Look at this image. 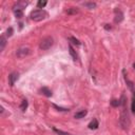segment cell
I'll return each instance as SVG.
<instances>
[{"mask_svg":"<svg viewBox=\"0 0 135 135\" xmlns=\"http://www.w3.org/2000/svg\"><path fill=\"white\" fill-rule=\"evenodd\" d=\"M120 106H121V110H120V116H119V125L121 127V129L127 131L130 128L131 119H130L129 111H128V108H127V99L125 95H123L120 98Z\"/></svg>","mask_w":135,"mask_h":135,"instance_id":"1","label":"cell"},{"mask_svg":"<svg viewBox=\"0 0 135 135\" xmlns=\"http://www.w3.org/2000/svg\"><path fill=\"white\" fill-rule=\"evenodd\" d=\"M82 5L86 6V8L89 9V10H93V9L96 8V3L95 2H83Z\"/></svg>","mask_w":135,"mask_h":135,"instance_id":"12","label":"cell"},{"mask_svg":"<svg viewBox=\"0 0 135 135\" xmlns=\"http://www.w3.org/2000/svg\"><path fill=\"white\" fill-rule=\"evenodd\" d=\"M27 5H28V2H25V1H19V2H17V4H15L14 11H22Z\"/></svg>","mask_w":135,"mask_h":135,"instance_id":"7","label":"cell"},{"mask_svg":"<svg viewBox=\"0 0 135 135\" xmlns=\"http://www.w3.org/2000/svg\"><path fill=\"white\" fill-rule=\"evenodd\" d=\"M132 111L135 113V92H133V101H132Z\"/></svg>","mask_w":135,"mask_h":135,"instance_id":"21","label":"cell"},{"mask_svg":"<svg viewBox=\"0 0 135 135\" xmlns=\"http://www.w3.org/2000/svg\"><path fill=\"white\" fill-rule=\"evenodd\" d=\"M18 77H19V74H18L17 72L12 73V74L9 76V80H10V85H11V86H14V85H15V82L17 81Z\"/></svg>","mask_w":135,"mask_h":135,"instance_id":"6","label":"cell"},{"mask_svg":"<svg viewBox=\"0 0 135 135\" xmlns=\"http://www.w3.org/2000/svg\"><path fill=\"white\" fill-rule=\"evenodd\" d=\"M124 20V14H123V12H121L120 10L116 9L115 10V19H114V21L116 22V23H119Z\"/></svg>","mask_w":135,"mask_h":135,"instance_id":"5","label":"cell"},{"mask_svg":"<svg viewBox=\"0 0 135 135\" xmlns=\"http://www.w3.org/2000/svg\"><path fill=\"white\" fill-rule=\"evenodd\" d=\"M53 107H54L55 109H57V110H58V111H63V112H67V111H69V109L61 108V107H58V106H56V105H53Z\"/></svg>","mask_w":135,"mask_h":135,"instance_id":"19","label":"cell"},{"mask_svg":"<svg viewBox=\"0 0 135 135\" xmlns=\"http://www.w3.org/2000/svg\"><path fill=\"white\" fill-rule=\"evenodd\" d=\"M15 15L17 18H21L22 17V11H15Z\"/></svg>","mask_w":135,"mask_h":135,"instance_id":"22","label":"cell"},{"mask_svg":"<svg viewBox=\"0 0 135 135\" xmlns=\"http://www.w3.org/2000/svg\"><path fill=\"white\" fill-rule=\"evenodd\" d=\"M125 80H126V82H127V85H128V87H129V89L131 90L132 92H135V90H134V83L131 81V80H129L128 79V77L125 75Z\"/></svg>","mask_w":135,"mask_h":135,"instance_id":"14","label":"cell"},{"mask_svg":"<svg viewBox=\"0 0 135 135\" xmlns=\"http://www.w3.org/2000/svg\"><path fill=\"white\" fill-rule=\"evenodd\" d=\"M27 108H28V100L27 99H23L22 100V104L20 106V109H21L22 111H25V110H27Z\"/></svg>","mask_w":135,"mask_h":135,"instance_id":"16","label":"cell"},{"mask_svg":"<svg viewBox=\"0 0 135 135\" xmlns=\"http://www.w3.org/2000/svg\"><path fill=\"white\" fill-rule=\"evenodd\" d=\"M70 40H71V41H73V43L77 44V46H79V44H80L79 40H78V39H76V38H75V37H71V38H70Z\"/></svg>","mask_w":135,"mask_h":135,"instance_id":"20","label":"cell"},{"mask_svg":"<svg viewBox=\"0 0 135 135\" xmlns=\"http://www.w3.org/2000/svg\"><path fill=\"white\" fill-rule=\"evenodd\" d=\"M89 128H90V129H97V128H98V121H97V119L94 118L91 123L89 124Z\"/></svg>","mask_w":135,"mask_h":135,"instance_id":"13","label":"cell"},{"mask_svg":"<svg viewBox=\"0 0 135 135\" xmlns=\"http://www.w3.org/2000/svg\"><path fill=\"white\" fill-rule=\"evenodd\" d=\"M40 92L43 94V95H46L47 97H51V96H52V91H51L50 89H48V88H41L40 89Z\"/></svg>","mask_w":135,"mask_h":135,"instance_id":"10","label":"cell"},{"mask_svg":"<svg viewBox=\"0 0 135 135\" xmlns=\"http://www.w3.org/2000/svg\"><path fill=\"white\" fill-rule=\"evenodd\" d=\"M105 29H106V30H111V27H110L109 24H106V25H105Z\"/></svg>","mask_w":135,"mask_h":135,"instance_id":"25","label":"cell"},{"mask_svg":"<svg viewBox=\"0 0 135 135\" xmlns=\"http://www.w3.org/2000/svg\"><path fill=\"white\" fill-rule=\"evenodd\" d=\"M111 105L113 107H119L120 106V100H117V99H113L111 101Z\"/></svg>","mask_w":135,"mask_h":135,"instance_id":"17","label":"cell"},{"mask_svg":"<svg viewBox=\"0 0 135 135\" xmlns=\"http://www.w3.org/2000/svg\"><path fill=\"white\" fill-rule=\"evenodd\" d=\"M76 13H78V10L76 8H70L68 10V14H76Z\"/></svg>","mask_w":135,"mask_h":135,"instance_id":"18","label":"cell"},{"mask_svg":"<svg viewBox=\"0 0 135 135\" xmlns=\"http://www.w3.org/2000/svg\"><path fill=\"white\" fill-rule=\"evenodd\" d=\"M47 4V1H39L37 3V5H38V8H43L44 5Z\"/></svg>","mask_w":135,"mask_h":135,"instance_id":"23","label":"cell"},{"mask_svg":"<svg viewBox=\"0 0 135 135\" xmlns=\"http://www.w3.org/2000/svg\"><path fill=\"white\" fill-rule=\"evenodd\" d=\"M31 53V49L29 47H20L16 51V56L18 58H24Z\"/></svg>","mask_w":135,"mask_h":135,"instance_id":"4","label":"cell"},{"mask_svg":"<svg viewBox=\"0 0 135 135\" xmlns=\"http://www.w3.org/2000/svg\"><path fill=\"white\" fill-rule=\"evenodd\" d=\"M133 67H134V69H135V63H134V65H133Z\"/></svg>","mask_w":135,"mask_h":135,"instance_id":"26","label":"cell"},{"mask_svg":"<svg viewBox=\"0 0 135 135\" xmlns=\"http://www.w3.org/2000/svg\"><path fill=\"white\" fill-rule=\"evenodd\" d=\"M69 50H70V54H71V56L73 57V59H74L75 61H77V60H78V59H79V58H78V55H77L76 51L73 49V47L71 46V44L69 46Z\"/></svg>","mask_w":135,"mask_h":135,"instance_id":"8","label":"cell"},{"mask_svg":"<svg viewBox=\"0 0 135 135\" xmlns=\"http://www.w3.org/2000/svg\"><path fill=\"white\" fill-rule=\"evenodd\" d=\"M87 114H88V111H87V110H82V111H79V112L75 113L74 117L77 118V119H80V118H82V117H85Z\"/></svg>","mask_w":135,"mask_h":135,"instance_id":"9","label":"cell"},{"mask_svg":"<svg viewBox=\"0 0 135 135\" xmlns=\"http://www.w3.org/2000/svg\"><path fill=\"white\" fill-rule=\"evenodd\" d=\"M13 35V29L12 28H10L8 31H6V36H9V37H11Z\"/></svg>","mask_w":135,"mask_h":135,"instance_id":"24","label":"cell"},{"mask_svg":"<svg viewBox=\"0 0 135 135\" xmlns=\"http://www.w3.org/2000/svg\"><path fill=\"white\" fill-rule=\"evenodd\" d=\"M5 44H6V39H5V37H4V36H1V38H0V52H2V51L4 50Z\"/></svg>","mask_w":135,"mask_h":135,"instance_id":"11","label":"cell"},{"mask_svg":"<svg viewBox=\"0 0 135 135\" xmlns=\"http://www.w3.org/2000/svg\"><path fill=\"white\" fill-rule=\"evenodd\" d=\"M48 16H49V14L44 10H35L30 14L31 19L33 21H36V22L44 20L46 18H48Z\"/></svg>","mask_w":135,"mask_h":135,"instance_id":"2","label":"cell"},{"mask_svg":"<svg viewBox=\"0 0 135 135\" xmlns=\"http://www.w3.org/2000/svg\"><path fill=\"white\" fill-rule=\"evenodd\" d=\"M53 130L56 134H58V135H72L71 133H68V132H65V131H62V130H59V129H56V128H53Z\"/></svg>","mask_w":135,"mask_h":135,"instance_id":"15","label":"cell"},{"mask_svg":"<svg viewBox=\"0 0 135 135\" xmlns=\"http://www.w3.org/2000/svg\"><path fill=\"white\" fill-rule=\"evenodd\" d=\"M53 43H54V40H53L52 37H46V38H43V39L40 41L39 47H40L41 50L47 51V50H49V49L52 48Z\"/></svg>","mask_w":135,"mask_h":135,"instance_id":"3","label":"cell"}]
</instances>
